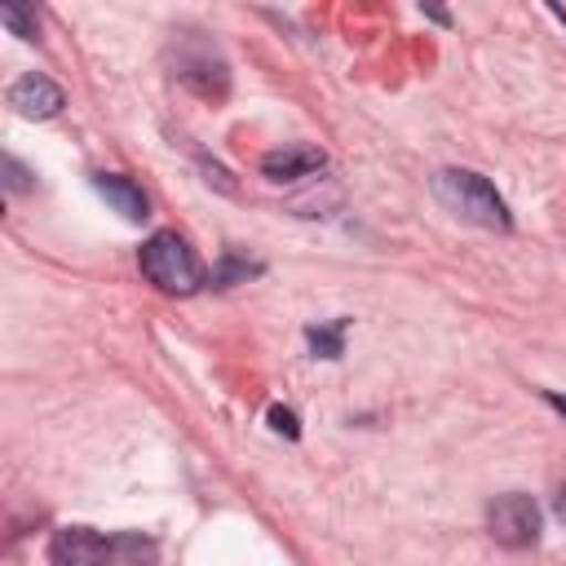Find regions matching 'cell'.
<instances>
[{"mask_svg":"<svg viewBox=\"0 0 566 566\" xmlns=\"http://www.w3.org/2000/svg\"><path fill=\"white\" fill-rule=\"evenodd\" d=\"M429 186H433V199L447 212H455L460 221H473L482 230H509L513 226L509 203L500 199V190L473 168H438Z\"/></svg>","mask_w":566,"mask_h":566,"instance_id":"6da1fadb","label":"cell"},{"mask_svg":"<svg viewBox=\"0 0 566 566\" xmlns=\"http://www.w3.org/2000/svg\"><path fill=\"white\" fill-rule=\"evenodd\" d=\"M137 265H142L146 283H155L164 296H190V292L203 287V265H199L195 248L177 230H155L142 243Z\"/></svg>","mask_w":566,"mask_h":566,"instance_id":"7a4b0ae2","label":"cell"},{"mask_svg":"<svg viewBox=\"0 0 566 566\" xmlns=\"http://www.w3.org/2000/svg\"><path fill=\"white\" fill-rule=\"evenodd\" d=\"M172 75H177V84H186L190 93L212 97V102H221L230 93V62L199 31H181V40L172 44Z\"/></svg>","mask_w":566,"mask_h":566,"instance_id":"3957f363","label":"cell"},{"mask_svg":"<svg viewBox=\"0 0 566 566\" xmlns=\"http://www.w3.org/2000/svg\"><path fill=\"white\" fill-rule=\"evenodd\" d=\"M539 526H544V513L522 491H504L486 504V531L504 548H531L539 539Z\"/></svg>","mask_w":566,"mask_h":566,"instance_id":"277c9868","label":"cell"},{"mask_svg":"<svg viewBox=\"0 0 566 566\" xmlns=\"http://www.w3.org/2000/svg\"><path fill=\"white\" fill-rule=\"evenodd\" d=\"M115 535L93 526H62L49 535V566H111Z\"/></svg>","mask_w":566,"mask_h":566,"instance_id":"5b68a950","label":"cell"},{"mask_svg":"<svg viewBox=\"0 0 566 566\" xmlns=\"http://www.w3.org/2000/svg\"><path fill=\"white\" fill-rule=\"evenodd\" d=\"M9 106H13L18 115H27V119H53V115L66 106V93H62L49 75L27 71V75H18V80L9 84Z\"/></svg>","mask_w":566,"mask_h":566,"instance_id":"8992f818","label":"cell"},{"mask_svg":"<svg viewBox=\"0 0 566 566\" xmlns=\"http://www.w3.org/2000/svg\"><path fill=\"white\" fill-rule=\"evenodd\" d=\"M323 164H327V155H323L318 146H305V142H287V146H274V150L261 155V172H265V181H274V186L301 181V177L318 172Z\"/></svg>","mask_w":566,"mask_h":566,"instance_id":"52a82bcc","label":"cell"},{"mask_svg":"<svg viewBox=\"0 0 566 566\" xmlns=\"http://www.w3.org/2000/svg\"><path fill=\"white\" fill-rule=\"evenodd\" d=\"M93 190H97L124 221H146V217H150V199H146V190H142L133 177L97 172V177H93Z\"/></svg>","mask_w":566,"mask_h":566,"instance_id":"ba28073f","label":"cell"},{"mask_svg":"<svg viewBox=\"0 0 566 566\" xmlns=\"http://www.w3.org/2000/svg\"><path fill=\"white\" fill-rule=\"evenodd\" d=\"M345 332H349V318L310 323V327H305V340H310L314 358H340V354H345Z\"/></svg>","mask_w":566,"mask_h":566,"instance_id":"9c48e42d","label":"cell"},{"mask_svg":"<svg viewBox=\"0 0 566 566\" xmlns=\"http://www.w3.org/2000/svg\"><path fill=\"white\" fill-rule=\"evenodd\" d=\"M155 539L146 535H115V548H111V566H155Z\"/></svg>","mask_w":566,"mask_h":566,"instance_id":"30bf717a","label":"cell"},{"mask_svg":"<svg viewBox=\"0 0 566 566\" xmlns=\"http://www.w3.org/2000/svg\"><path fill=\"white\" fill-rule=\"evenodd\" d=\"M252 274H261V261H248V256H239L234 248H226V252H221V265L212 270V287H230V283L252 279Z\"/></svg>","mask_w":566,"mask_h":566,"instance_id":"8fae6325","label":"cell"},{"mask_svg":"<svg viewBox=\"0 0 566 566\" xmlns=\"http://www.w3.org/2000/svg\"><path fill=\"white\" fill-rule=\"evenodd\" d=\"M0 22H4L18 40H35V31H40L35 9H27V4H18V0H4V4H0Z\"/></svg>","mask_w":566,"mask_h":566,"instance_id":"7c38bea8","label":"cell"},{"mask_svg":"<svg viewBox=\"0 0 566 566\" xmlns=\"http://www.w3.org/2000/svg\"><path fill=\"white\" fill-rule=\"evenodd\" d=\"M0 172H4V190H9V195H22V190H31V168H27L22 159L4 155V159H0Z\"/></svg>","mask_w":566,"mask_h":566,"instance_id":"4fadbf2b","label":"cell"},{"mask_svg":"<svg viewBox=\"0 0 566 566\" xmlns=\"http://www.w3.org/2000/svg\"><path fill=\"white\" fill-rule=\"evenodd\" d=\"M270 429L283 433V438H292V442L301 438V420H296V411H292V407H279V402L270 407Z\"/></svg>","mask_w":566,"mask_h":566,"instance_id":"5bb4252c","label":"cell"},{"mask_svg":"<svg viewBox=\"0 0 566 566\" xmlns=\"http://www.w3.org/2000/svg\"><path fill=\"white\" fill-rule=\"evenodd\" d=\"M544 402H548L553 411H562V416H566V394H553V389H548V394H544Z\"/></svg>","mask_w":566,"mask_h":566,"instance_id":"9a60e30c","label":"cell"},{"mask_svg":"<svg viewBox=\"0 0 566 566\" xmlns=\"http://www.w3.org/2000/svg\"><path fill=\"white\" fill-rule=\"evenodd\" d=\"M557 522H562V526H566V486H562V491H557Z\"/></svg>","mask_w":566,"mask_h":566,"instance_id":"2e32d148","label":"cell"}]
</instances>
